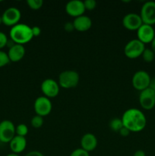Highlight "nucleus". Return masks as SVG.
Segmentation results:
<instances>
[{"label":"nucleus","mask_w":155,"mask_h":156,"mask_svg":"<svg viewBox=\"0 0 155 156\" xmlns=\"http://www.w3.org/2000/svg\"><path fill=\"white\" fill-rule=\"evenodd\" d=\"M123 126L130 132H141L145 128L147 119L144 113L137 108H130L126 111L122 117Z\"/></svg>","instance_id":"nucleus-1"},{"label":"nucleus","mask_w":155,"mask_h":156,"mask_svg":"<svg viewBox=\"0 0 155 156\" xmlns=\"http://www.w3.org/2000/svg\"><path fill=\"white\" fill-rule=\"evenodd\" d=\"M9 35L11 40L15 44H21V45H24L30 42L33 37L31 27L27 24H19V23L11 28Z\"/></svg>","instance_id":"nucleus-2"},{"label":"nucleus","mask_w":155,"mask_h":156,"mask_svg":"<svg viewBox=\"0 0 155 156\" xmlns=\"http://www.w3.org/2000/svg\"><path fill=\"white\" fill-rule=\"evenodd\" d=\"M79 74L74 70H65L62 72L59 76V85L63 88H75L78 85Z\"/></svg>","instance_id":"nucleus-3"},{"label":"nucleus","mask_w":155,"mask_h":156,"mask_svg":"<svg viewBox=\"0 0 155 156\" xmlns=\"http://www.w3.org/2000/svg\"><path fill=\"white\" fill-rule=\"evenodd\" d=\"M145 50V46L138 39H134L129 41L124 48V54L129 59H136L141 56Z\"/></svg>","instance_id":"nucleus-4"},{"label":"nucleus","mask_w":155,"mask_h":156,"mask_svg":"<svg viewBox=\"0 0 155 156\" xmlns=\"http://www.w3.org/2000/svg\"><path fill=\"white\" fill-rule=\"evenodd\" d=\"M150 81H151L150 76L147 72L144 70H139L137 71L132 76V86L138 91H141L149 88Z\"/></svg>","instance_id":"nucleus-5"},{"label":"nucleus","mask_w":155,"mask_h":156,"mask_svg":"<svg viewBox=\"0 0 155 156\" xmlns=\"http://www.w3.org/2000/svg\"><path fill=\"white\" fill-rule=\"evenodd\" d=\"M15 127L11 120H5L0 122V142L3 143H9L16 136Z\"/></svg>","instance_id":"nucleus-6"},{"label":"nucleus","mask_w":155,"mask_h":156,"mask_svg":"<svg viewBox=\"0 0 155 156\" xmlns=\"http://www.w3.org/2000/svg\"><path fill=\"white\" fill-rule=\"evenodd\" d=\"M140 16L143 24L151 26L155 24V2H146L141 7Z\"/></svg>","instance_id":"nucleus-7"},{"label":"nucleus","mask_w":155,"mask_h":156,"mask_svg":"<svg viewBox=\"0 0 155 156\" xmlns=\"http://www.w3.org/2000/svg\"><path fill=\"white\" fill-rule=\"evenodd\" d=\"M33 108L36 115L43 117L50 114L53 105L50 98L45 96H40L35 100Z\"/></svg>","instance_id":"nucleus-8"},{"label":"nucleus","mask_w":155,"mask_h":156,"mask_svg":"<svg viewBox=\"0 0 155 156\" xmlns=\"http://www.w3.org/2000/svg\"><path fill=\"white\" fill-rule=\"evenodd\" d=\"M21 17V14L19 9L15 7H10L6 9L2 15V23L5 26L12 27L18 24Z\"/></svg>","instance_id":"nucleus-9"},{"label":"nucleus","mask_w":155,"mask_h":156,"mask_svg":"<svg viewBox=\"0 0 155 156\" xmlns=\"http://www.w3.org/2000/svg\"><path fill=\"white\" fill-rule=\"evenodd\" d=\"M139 103L141 108L150 111L155 108V93L150 88L144 89L140 92Z\"/></svg>","instance_id":"nucleus-10"},{"label":"nucleus","mask_w":155,"mask_h":156,"mask_svg":"<svg viewBox=\"0 0 155 156\" xmlns=\"http://www.w3.org/2000/svg\"><path fill=\"white\" fill-rule=\"evenodd\" d=\"M40 88L45 97L48 98H55L59 93V83L52 79H46L41 83Z\"/></svg>","instance_id":"nucleus-11"},{"label":"nucleus","mask_w":155,"mask_h":156,"mask_svg":"<svg viewBox=\"0 0 155 156\" xmlns=\"http://www.w3.org/2000/svg\"><path fill=\"white\" fill-rule=\"evenodd\" d=\"M137 37L138 41L144 45L146 44H150L155 37V31L153 26L143 24L137 30Z\"/></svg>","instance_id":"nucleus-12"},{"label":"nucleus","mask_w":155,"mask_h":156,"mask_svg":"<svg viewBox=\"0 0 155 156\" xmlns=\"http://www.w3.org/2000/svg\"><path fill=\"white\" fill-rule=\"evenodd\" d=\"M143 24L140 15L136 13H129L123 17L122 25L129 30H138Z\"/></svg>","instance_id":"nucleus-13"},{"label":"nucleus","mask_w":155,"mask_h":156,"mask_svg":"<svg viewBox=\"0 0 155 156\" xmlns=\"http://www.w3.org/2000/svg\"><path fill=\"white\" fill-rule=\"evenodd\" d=\"M85 11L86 10H85L84 2L81 0H71L68 2L65 5L66 13L70 16L74 18L83 15Z\"/></svg>","instance_id":"nucleus-14"},{"label":"nucleus","mask_w":155,"mask_h":156,"mask_svg":"<svg viewBox=\"0 0 155 156\" xmlns=\"http://www.w3.org/2000/svg\"><path fill=\"white\" fill-rule=\"evenodd\" d=\"M24 55H25V48L24 45L15 44L12 47L9 48L8 56L10 62H19L24 58Z\"/></svg>","instance_id":"nucleus-15"},{"label":"nucleus","mask_w":155,"mask_h":156,"mask_svg":"<svg viewBox=\"0 0 155 156\" xmlns=\"http://www.w3.org/2000/svg\"><path fill=\"white\" fill-rule=\"evenodd\" d=\"M97 146V139L94 134H84L81 140V148L86 152H90L94 151Z\"/></svg>","instance_id":"nucleus-16"},{"label":"nucleus","mask_w":155,"mask_h":156,"mask_svg":"<svg viewBox=\"0 0 155 156\" xmlns=\"http://www.w3.org/2000/svg\"><path fill=\"white\" fill-rule=\"evenodd\" d=\"M74 30L79 32H84L89 30L92 26V21L91 18L86 15L77 17L73 21Z\"/></svg>","instance_id":"nucleus-17"},{"label":"nucleus","mask_w":155,"mask_h":156,"mask_svg":"<svg viewBox=\"0 0 155 156\" xmlns=\"http://www.w3.org/2000/svg\"><path fill=\"white\" fill-rule=\"evenodd\" d=\"M9 146L13 153L19 154L26 149L27 140H26L25 137L16 135L9 143Z\"/></svg>","instance_id":"nucleus-18"},{"label":"nucleus","mask_w":155,"mask_h":156,"mask_svg":"<svg viewBox=\"0 0 155 156\" xmlns=\"http://www.w3.org/2000/svg\"><path fill=\"white\" fill-rule=\"evenodd\" d=\"M123 126H123L122 119L114 118L109 122V127L112 131H115V132H119Z\"/></svg>","instance_id":"nucleus-19"},{"label":"nucleus","mask_w":155,"mask_h":156,"mask_svg":"<svg viewBox=\"0 0 155 156\" xmlns=\"http://www.w3.org/2000/svg\"><path fill=\"white\" fill-rule=\"evenodd\" d=\"M143 59L146 62H153L155 58V53H153V50L150 48H145V50L143 52L142 55Z\"/></svg>","instance_id":"nucleus-20"},{"label":"nucleus","mask_w":155,"mask_h":156,"mask_svg":"<svg viewBox=\"0 0 155 156\" xmlns=\"http://www.w3.org/2000/svg\"><path fill=\"white\" fill-rule=\"evenodd\" d=\"M15 133L17 136L25 137L27 134L28 133V127H27V125L24 124V123L18 124L15 127Z\"/></svg>","instance_id":"nucleus-21"},{"label":"nucleus","mask_w":155,"mask_h":156,"mask_svg":"<svg viewBox=\"0 0 155 156\" xmlns=\"http://www.w3.org/2000/svg\"><path fill=\"white\" fill-rule=\"evenodd\" d=\"M27 4L30 9L33 10H38L42 8L43 1V0H27Z\"/></svg>","instance_id":"nucleus-22"},{"label":"nucleus","mask_w":155,"mask_h":156,"mask_svg":"<svg viewBox=\"0 0 155 156\" xmlns=\"http://www.w3.org/2000/svg\"><path fill=\"white\" fill-rule=\"evenodd\" d=\"M30 123H31V126L33 128H35V129H39L43 124V118L42 117H40V116L36 115L32 117Z\"/></svg>","instance_id":"nucleus-23"},{"label":"nucleus","mask_w":155,"mask_h":156,"mask_svg":"<svg viewBox=\"0 0 155 156\" xmlns=\"http://www.w3.org/2000/svg\"><path fill=\"white\" fill-rule=\"evenodd\" d=\"M9 62H10V60L8 56V53L2 50H0V68L5 66Z\"/></svg>","instance_id":"nucleus-24"},{"label":"nucleus","mask_w":155,"mask_h":156,"mask_svg":"<svg viewBox=\"0 0 155 156\" xmlns=\"http://www.w3.org/2000/svg\"><path fill=\"white\" fill-rule=\"evenodd\" d=\"M84 5L85 10H94L97 6V2L95 0H85L84 1Z\"/></svg>","instance_id":"nucleus-25"},{"label":"nucleus","mask_w":155,"mask_h":156,"mask_svg":"<svg viewBox=\"0 0 155 156\" xmlns=\"http://www.w3.org/2000/svg\"><path fill=\"white\" fill-rule=\"evenodd\" d=\"M69 156H90V154L89 152H86L81 148H79V149H76L75 150L73 151Z\"/></svg>","instance_id":"nucleus-26"},{"label":"nucleus","mask_w":155,"mask_h":156,"mask_svg":"<svg viewBox=\"0 0 155 156\" xmlns=\"http://www.w3.org/2000/svg\"><path fill=\"white\" fill-rule=\"evenodd\" d=\"M8 41H9V39L5 34L0 31V50L7 46Z\"/></svg>","instance_id":"nucleus-27"},{"label":"nucleus","mask_w":155,"mask_h":156,"mask_svg":"<svg viewBox=\"0 0 155 156\" xmlns=\"http://www.w3.org/2000/svg\"><path fill=\"white\" fill-rule=\"evenodd\" d=\"M32 34H33V37H39L41 34V28L38 26H34V27H31Z\"/></svg>","instance_id":"nucleus-28"},{"label":"nucleus","mask_w":155,"mask_h":156,"mask_svg":"<svg viewBox=\"0 0 155 156\" xmlns=\"http://www.w3.org/2000/svg\"><path fill=\"white\" fill-rule=\"evenodd\" d=\"M64 29H65V31L67 32H71L74 30V24L73 22H67L65 23V25H64Z\"/></svg>","instance_id":"nucleus-29"},{"label":"nucleus","mask_w":155,"mask_h":156,"mask_svg":"<svg viewBox=\"0 0 155 156\" xmlns=\"http://www.w3.org/2000/svg\"><path fill=\"white\" fill-rule=\"evenodd\" d=\"M130 133H131L130 130H129V129H128L127 128L125 127V126H123V127L119 131V135L122 136H123V137H126V136H129Z\"/></svg>","instance_id":"nucleus-30"},{"label":"nucleus","mask_w":155,"mask_h":156,"mask_svg":"<svg viewBox=\"0 0 155 156\" xmlns=\"http://www.w3.org/2000/svg\"><path fill=\"white\" fill-rule=\"evenodd\" d=\"M24 156H44V155H43V153H41L40 152H39V151H31V152L26 154Z\"/></svg>","instance_id":"nucleus-31"},{"label":"nucleus","mask_w":155,"mask_h":156,"mask_svg":"<svg viewBox=\"0 0 155 156\" xmlns=\"http://www.w3.org/2000/svg\"><path fill=\"white\" fill-rule=\"evenodd\" d=\"M134 156H146L145 152L143 150H137L134 154Z\"/></svg>","instance_id":"nucleus-32"},{"label":"nucleus","mask_w":155,"mask_h":156,"mask_svg":"<svg viewBox=\"0 0 155 156\" xmlns=\"http://www.w3.org/2000/svg\"><path fill=\"white\" fill-rule=\"evenodd\" d=\"M149 88L150 89H152L153 91V92L155 93V78L154 79H151V81H150V86Z\"/></svg>","instance_id":"nucleus-33"},{"label":"nucleus","mask_w":155,"mask_h":156,"mask_svg":"<svg viewBox=\"0 0 155 156\" xmlns=\"http://www.w3.org/2000/svg\"><path fill=\"white\" fill-rule=\"evenodd\" d=\"M150 47H151V50H153V53H155V37L153 38V40L152 41V42L150 43Z\"/></svg>","instance_id":"nucleus-34"},{"label":"nucleus","mask_w":155,"mask_h":156,"mask_svg":"<svg viewBox=\"0 0 155 156\" xmlns=\"http://www.w3.org/2000/svg\"><path fill=\"white\" fill-rule=\"evenodd\" d=\"M6 156H20V155H18V154H15V153H13V152H12V153L9 154V155H7Z\"/></svg>","instance_id":"nucleus-35"},{"label":"nucleus","mask_w":155,"mask_h":156,"mask_svg":"<svg viewBox=\"0 0 155 156\" xmlns=\"http://www.w3.org/2000/svg\"><path fill=\"white\" fill-rule=\"evenodd\" d=\"M3 24L2 23V16H0V24Z\"/></svg>","instance_id":"nucleus-36"}]
</instances>
